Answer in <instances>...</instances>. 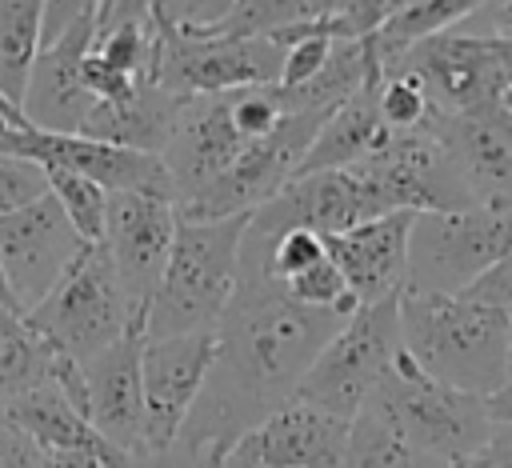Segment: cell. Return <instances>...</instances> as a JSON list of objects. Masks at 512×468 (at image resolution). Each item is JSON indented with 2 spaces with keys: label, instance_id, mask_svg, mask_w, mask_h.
Here are the masks:
<instances>
[{
  "label": "cell",
  "instance_id": "obj_1",
  "mask_svg": "<svg viewBox=\"0 0 512 468\" xmlns=\"http://www.w3.org/2000/svg\"><path fill=\"white\" fill-rule=\"evenodd\" d=\"M348 316L296 304L260 264L240 260L236 292L216 324V356L176 444L224 452L244 428L296 396L316 352Z\"/></svg>",
  "mask_w": 512,
  "mask_h": 468
},
{
  "label": "cell",
  "instance_id": "obj_2",
  "mask_svg": "<svg viewBox=\"0 0 512 468\" xmlns=\"http://www.w3.org/2000/svg\"><path fill=\"white\" fill-rule=\"evenodd\" d=\"M512 316L468 292H400V348L432 380L492 396L508 364Z\"/></svg>",
  "mask_w": 512,
  "mask_h": 468
},
{
  "label": "cell",
  "instance_id": "obj_3",
  "mask_svg": "<svg viewBox=\"0 0 512 468\" xmlns=\"http://www.w3.org/2000/svg\"><path fill=\"white\" fill-rule=\"evenodd\" d=\"M252 212L224 220H176V236L144 312V336L216 328L240 276V244Z\"/></svg>",
  "mask_w": 512,
  "mask_h": 468
},
{
  "label": "cell",
  "instance_id": "obj_4",
  "mask_svg": "<svg viewBox=\"0 0 512 468\" xmlns=\"http://www.w3.org/2000/svg\"><path fill=\"white\" fill-rule=\"evenodd\" d=\"M388 428H396L412 448L436 456V460H460L484 448L492 420L484 408V396L448 388L420 372L408 352L400 348L388 372L376 380L368 404Z\"/></svg>",
  "mask_w": 512,
  "mask_h": 468
},
{
  "label": "cell",
  "instance_id": "obj_5",
  "mask_svg": "<svg viewBox=\"0 0 512 468\" xmlns=\"http://www.w3.org/2000/svg\"><path fill=\"white\" fill-rule=\"evenodd\" d=\"M28 328H36L48 344H56L76 364L92 360L108 344H116L128 328H144L124 304V292L116 284L112 260L104 244H84L80 256L68 264V272L52 284V292L24 312Z\"/></svg>",
  "mask_w": 512,
  "mask_h": 468
},
{
  "label": "cell",
  "instance_id": "obj_6",
  "mask_svg": "<svg viewBox=\"0 0 512 468\" xmlns=\"http://www.w3.org/2000/svg\"><path fill=\"white\" fill-rule=\"evenodd\" d=\"M284 48L268 36H212L156 28L148 80L172 100L228 96L240 88H272L280 80Z\"/></svg>",
  "mask_w": 512,
  "mask_h": 468
},
{
  "label": "cell",
  "instance_id": "obj_7",
  "mask_svg": "<svg viewBox=\"0 0 512 468\" xmlns=\"http://www.w3.org/2000/svg\"><path fill=\"white\" fill-rule=\"evenodd\" d=\"M400 352V292L360 304L308 364L296 400L352 420Z\"/></svg>",
  "mask_w": 512,
  "mask_h": 468
},
{
  "label": "cell",
  "instance_id": "obj_8",
  "mask_svg": "<svg viewBox=\"0 0 512 468\" xmlns=\"http://www.w3.org/2000/svg\"><path fill=\"white\" fill-rule=\"evenodd\" d=\"M512 252V208L416 212L408 232V292H464Z\"/></svg>",
  "mask_w": 512,
  "mask_h": 468
},
{
  "label": "cell",
  "instance_id": "obj_9",
  "mask_svg": "<svg viewBox=\"0 0 512 468\" xmlns=\"http://www.w3.org/2000/svg\"><path fill=\"white\" fill-rule=\"evenodd\" d=\"M324 120L328 116H320V112H284L268 136L244 144V152L232 160L228 172H220L196 196L176 204V216L180 220H224L236 212H256L296 176V168Z\"/></svg>",
  "mask_w": 512,
  "mask_h": 468
},
{
  "label": "cell",
  "instance_id": "obj_10",
  "mask_svg": "<svg viewBox=\"0 0 512 468\" xmlns=\"http://www.w3.org/2000/svg\"><path fill=\"white\" fill-rule=\"evenodd\" d=\"M356 168L376 188L384 212H460L476 204L444 144L428 128H388V136L356 160Z\"/></svg>",
  "mask_w": 512,
  "mask_h": 468
},
{
  "label": "cell",
  "instance_id": "obj_11",
  "mask_svg": "<svg viewBox=\"0 0 512 468\" xmlns=\"http://www.w3.org/2000/svg\"><path fill=\"white\" fill-rule=\"evenodd\" d=\"M0 152L36 160L44 168H64V172L88 176L104 192H152V196H164L176 204L172 176H168L164 160L152 152L116 148V144H104V140H92L80 132H44V128H32L24 116L20 120L0 116Z\"/></svg>",
  "mask_w": 512,
  "mask_h": 468
},
{
  "label": "cell",
  "instance_id": "obj_12",
  "mask_svg": "<svg viewBox=\"0 0 512 468\" xmlns=\"http://www.w3.org/2000/svg\"><path fill=\"white\" fill-rule=\"evenodd\" d=\"M384 68H400L420 80L432 112H464L488 100H508V72L500 44L464 28H448L416 40Z\"/></svg>",
  "mask_w": 512,
  "mask_h": 468
},
{
  "label": "cell",
  "instance_id": "obj_13",
  "mask_svg": "<svg viewBox=\"0 0 512 468\" xmlns=\"http://www.w3.org/2000/svg\"><path fill=\"white\" fill-rule=\"evenodd\" d=\"M216 356V328L156 336L140 344V388H144V452L160 456L176 448L192 404L208 380Z\"/></svg>",
  "mask_w": 512,
  "mask_h": 468
},
{
  "label": "cell",
  "instance_id": "obj_14",
  "mask_svg": "<svg viewBox=\"0 0 512 468\" xmlns=\"http://www.w3.org/2000/svg\"><path fill=\"white\" fill-rule=\"evenodd\" d=\"M80 248L84 240L76 236L52 192L0 216V272L20 316L52 292V284L68 272Z\"/></svg>",
  "mask_w": 512,
  "mask_h": 468
},
{
  "label": "cell",
  "instance_id": "obj_15",
  "mask_svg": "<svg viewBox=\"0 0 512 468\" xmlns=\"http://www.w3.org/2000/svg\"><path fill=\"white\" fill-rule=\"evenodd\" d=\"M176 204L152 192H108L104 212V252L112 260L124 304L136 320H144L156 280L164 272L172 236H176Z\"/></svg>",
  "mask_w": 512,
  "mask_h": 468
},
{
  "label": "cell",
  "instance_id": "obj_16",
  "mask_svg": "<svg viewBox=\"0 0 512 468\" xmlns=\"http://www.w3.org/2000/svg\"><path fill=\"white\" fill-rule=\"evenodd\" d=\"M352 420L304 400H284L264 420L244 428L224 452V468H340Z\"/></svg>",
  "mask_w": 512,
  "mask_h": 468
},
{
  "label": "cell",
  "instance_id": "obj_17",
  "mask_svg": "<svg viewBox=\"0 0 512 468\" xmlns=\"http://www.w3.org/2000/svg\"><path fill=\"white\" fill-rule=\"evenodd\" d=\"M456 164L472 200L512 208V104L488 100L464 112H432L424 124Z\"/></svg>",
  "mask_w": 512,
  "mask_h": 468
},
{
  "label": "cell",
  "instance_id": "obj_18",
  "mask_svg": "<svg viewBox=\"0 0 512 468\" xmlns=\"http://www.w3.org/2000/svg\"><path fill=\"white\" fill-rule=\"evenodd\" d=\"M144 328H128L116 344L80 364L88 420L120 456H144V388H140Z\"/></svg>",
  "mask_w": 512,
  "mask_h": 468
},
{
  "label": "cell",
  "instance_id": "obj_19",
  "mask_svg": "<svg viewBox=\"0 0 512 468\" xmlns=\"http://www.w3.org/2000/svg\"><path fill=\"white\" fill-rule=\"evenodd\" d=\"M240 152H244V136L232 124L228 96L184 100L180 112H176L172 136H168V144L160 152V160H164V168L172 176L176 204H184L204 184H212L220 172H228Z\"/></svg>",
  "mask_w": 512,
  "mask_h": 468
},
{
  "label": "cell",
  "instance_id": "obj_20",
  "mask_svg": "<svg viewBox=\"0 0 512 468\" xmlns=\"http://www.w3.org/2000/svg\"><path fill=\"white\" fill-rule=\"evenodd\" d=\"M416 212H388L360 220L344 232H328L324 248L340 268L356 308L404 292L408 284V232Z\"/></svg>",
  "mask_w": 512,
  "mask_h": 468
},
{
  "label": "cell",
  "instance_id": "obj_21",
  "mask_svg": "<svg viewBox=\"0 0 512 468\" xmlns=\"http://www.w3.org/2000/svg\"><path fill=\"white\" fill-rule=\"evenodd\" d=\"M92 36H96V20H80L64 36H56L48 48L36 52L28 84H24V100H20V116L32 128L80 132L84 116L96 104L80 80V64L92 48Z\"/></svg>",
  "mask_w": 512,
  "mask_h": 468
},
{
  "label": "cell",
  "instance_id": "obj_22",
  "mask_svg": "<svg viewBox=\"0 0 512 468\" xmlns=\"http://www.w3.org/2000/svg\"><path fill=\"white\" fill-rule=\"evenodd\" d=\"M380 76H384V68L372 72L348 100H340V104L328 112V120L316 128V136H312V144H308V152H304L296 176L328 172V168H348V164L364 160V156L388 136V124H384L380 104H376V96H380Z\"/></svg>",
  "mask_w": 512,
  "mask_h": 468
},
{
  "label": "cell",
  "instance_id": "obj_23",
  "mask_svg": "<svg viewBox=\"0 0 512 468\" xmlns=\"http://www.w3.org/2000/svg\"><path fill=\"white\" fill-rule=\"evenodd\" d=\"M180 104L184 100H172L152 80H140V88L128 100L92 104V112L80 124V136H92V140H104V144H116V148L160 156L164 144H168V136H172V124H176Z\"/></svg>",
  "mask_w": 512,
  "mask_h": 468
},
{
  "label": "cell",
  "instance_id": "obj_24",
  "mask_svg": "<svg viewBox=\"0 0 512 468\" xmlns=\"http://www.w3.org/2000/svg\"><path fill=\"white\" fill-rule=\"evenodd\" d=\"M4 420L12 428H20L24 436H32L44 452L48 448H96V452H104L112 460H128V456H120L116 448H108L100 440V432L92 428V420L56 384H40V388L16 396L4 408Z\"/></svg>",
  "mask_w": 512,
  "mask_h": 468
},
{
  "label": "cell",
  "instance_id": "obj_25",
  "mask_svg": "<svg viewBox=\"0 0 512 468\" xmlns=\"http://www.w3.org/2000/svg\"><path fill=\"white\" fill-rule=\"evenodd\" d=\"M44 0H0V100L20 108L32 60L40 52Z\"/></svg>",
  "mask_w": 512,
  "mask_h": 468
},
{
  "label": "cell",
  "instance_id": "obj_26",
  "mask_svg": "<svg viewBox=\"0 0 512 468\" xmlns=\"http://www.w3.org/2000/svg\"><path fill=\"white\" fill-rule=\"evenodd\" d=\"M480 4H484V0H416V4H408V8H396V12H388V16L380 20L376 32H368V36H372V48H376L380 64H388V60H396L404 48H412L416 40L456 28V24L468 20Z\"/></svg>",
  "mask_w": 512,
  "mask_h": 468
},
{
  "label": "cell",
  "instance_id": "obj_27",
  "mask_svg": "<svg viewBox=\"0 0 512 468\" xmlns=\"http://www.w3.org/2000/svg\"><path fill=\"white\" fill-rule=\"evenodd\" d=\"M340 468H444V460L412 448L396 428H388L372 408H360L348 428V448Z\"/></svg>",
  "mask_w": 512,
  "mask_h": 468
},
{
  "label": "cell",
  "instance_id": "obj_28",
  "mask_svg": "<svg viewBox=\"0 0 512 468\" xmlns=\"http://www.w3.org/2000/svg\"><path fill=\"white\" fill-rule=\"evenodd\" d=\"M332 12V0H236L228 20L212 36H276L296 24L320 20Z\"/></svg>",
  "mask_w": 512,
  "mask_h": 468
},
{
  "label": "cell",
  "instance_id": "obj_29",
  "mask_svg": "<svg viewBox=\"0 0 512 468\" xmlns=\"http://www.w3.org/2000/svg\"><path fill=\"white\" fill-rule=\"evenodd\" d=\"M44 168V164H40ZM48 172V192L56 196V204L64 208L68 224L76 228V236L84 244H96L104 236V212H108V192L100 184H92L88 176L64 172V168H44Z\"/></svg>",
  "mask_w": 512,
  "mask_h": 468
},
{
  "label": "cell",
  "instance_id": "obj_30",
  "mask_svg": "<svg viewBox=\"0 0 512 468\" xmlns=\"http://www.w3.org/2000/svg\"><path fill=\"white\" fill-rule=\"evenodd\" d=\"M376 104H380L384 124L396 128V132L424 128V124L432 120V100H428V92L420 88L416 76H408V72H400V68H384Z\"/></svg>",
  "mask_w": 512,
  "mask_h": 468
},
{
  "label": "cell",
  "instance_id": "obj_31",
  "mask_svg": "<svg viewBox=\"0 0 512 468\" xmlns=\"http://www.w3.org/2000/svg\"><path fill=\"white\" fill-rule=\"evenodd\" d=\"M284 292L296 304H308V308H328V312H340V316H352L356 312V300H352L340 268L332 264V256H324L320 264H312L300 276L284 280Z\"/></svg>",
  "mask_w": 512,
  "mask_h": 468
},
{
  "label": "cell",
  "instance_id": "obj_32",
  "mask_svg": "<svg viewBox=\"0 0 512 468\" xmlns=\"http://www.w3.org/2000/svg\"><path fill=\"white\" fill-rule=\"evenodd\" d=\"M236 0H152L148 20L156 28H176V32H216Z\"/></svg>",
  "mask_w": 512,
  "mask_h": 468
},
{
  "label": "cell",
  "instance_id": "obj_33",
  "mask_svg": "<svg viewBox=\"0 0 512 468\" xmlns=\"http://www.w3.org/2000/svg\"><path fill=\"white\" fill-rule=\"evenodd\" d=\"M48 196V172L36 160L0 152V216Z\"/></svg>",
  "mask_w": 512,
  "mask_h": 468
},
{
  "label": "cell",
  "instance_id": "obj_34",
  "mask_svg": "<svg viewBox=\"0 0 512 468\" xmlns=\"http://www.w3.org/2000/svg\"><path fill=\"white\" fill-rule=\"evenodd\" d=\"M276 88V84H272ZM272 88H240V92H228V108H232V124L236 132L248 140H260L268 136L276 124H280V104H276V92Z\"/></svg>",
  "mask_w": 512,
  "mask_h": 468
},
{
  "label": "cell",
  "instance_id": "obj_35",
  "mask_svg": "<svg viewBox=\"0 0 512 468\" xmlns=\"http://www.w3.org/2000/svg\"><path fill=\"white\" fill-rule=\"evenodd\" d=\"M104 0H44L40 8V48H48L56 36H64L80 20H96Z\"/></svg>",
  "mask_w": 512,
  "mask_h": 468
},
{
  "label": "cell",
  "instance_id": "obj_36",
  "mask_svg": "<svg viewBox=\"0 0 512 468\" xmlns=\"http://www.w3.org/2000/svg\"><path fill=\"white\" fill-rule=\"evenodd\" d=\"M464 292L512 316V252H504V256H500V260H496V264H492L484 276H476V280H472Z\"/></svg>",
  "mask_w": 512,
  "mask_h": 468
},
{
  "label": "cell",
  "instance_id": "obj_37",
  "mask_svg": "<svg viewBox=\"0 0 512 468\" xmlns=\"http://www.w3.org/2000/svg\"><path fill=\"white\" fill-rule=\"evenodd\" d=\"M0 468H48V456L32 436L4 424L0 428Z\"/></svg>",
  "mask_w": 512,
  "mask_h": 468
},
{
  "label": "cell",
  "instance_id": "obj_38",
  "mask_svg": "<svg viewBox=\"0 0 512 468\" xmlns=\"http://www.w3.org/2000/svg\"><path fill=\"white\" fill-rule=\"evenodd\" d=\"M332 16H340L352 36H368L388 16V0H332Z\"/></svg>",
  "mask_w": 512,
  "mask_h": 468
},
{
  "label": "cell",
  "instance_id": "obj_39",
  "mask_svg": "<svg viewBox=\"0 0 512 468\" xmlns=\"http://www.w3.org/2000/svg\"><path fill=\"white\" fill-rule=\"evenodd\" d=\"M44 456H48V468H128L136 460V456L112 460V456H104L96 448H48Z\"/></svg>",
  "mask_w": 512,
  "mask_h": 468
},
{
  "label": "cell",
  "instance_id": "obj_40",
  "mask_svg": "<svg viewBox=\"0 0 512 468\" xmlns=\"http://www.w3.org/2000/svg\"><path fill=\"white\" fill-rule=\"evenodd\" d=\"M480 456L488 460V468H512V424H492Z\"/></svg>",
  "mask_w": 512,
  "mask_h": 468
},
{
  "label": "cell",
  "instance_id": "obj_41",
  "mask_svg": "<svg viewBox=\"0 0 512 468\" xmlns=\"http://www.w3.org/2000/svg\"><path fill=\"white\" fill-rule=\"evenodd\" d=\"M148 8H152V0H112V8L96 16V28L116 24V20H148Z\"/></svg>",
  "mask_w": 512,
  "mask_h": 468
},
{
  "label": "cell",
  "instance_id": "obj_42",
  "mask_svg": "<svg viewBox=\"0 0 512 468\" xmlns=\"http://www.w3.org/2000/svg\"><path fill=\"white\" fill-rule=\"evenodd\" d=\"M484 408H488L492 424H512V372H508V380L492 396H484Z\"/></svg>",
  "mask_w": 512,
  "mask_h": 468
},
{
  "label": "cell",
  "instance_id": "obj_43",
  "mask_svg": "<svg viewBox=\"0 0 512 468\" xmlns=\"http://www.w3.org/2000/svg\"><path fill=\"white\" fill-rule=\"evenodd\" d=\"M20 324H24V316H20V312H12L8 304H0V340H4V336H12Z\"/></svg>",
  "mask_w": 512,
  "mask_h": 468
},
{
  "label": "cell",
  "instance_id": "obj_44",
  "mask_svg": "<svg viewBox=\"0 0 512 468\" xmlns=\"http://www.w3.org/2000/svg\"><path fill=\"white\" fill-rule=\"evenodd\" d=\"M444 468H488V460H484L480 452H472V456H460V460H448Z\"/></svg>",
  "mask_w": 512,
  "mask_h": 468
},
{
  "label": "cell",
  "instance_id": "obj_45",
  "mask_svg": "<svg viewBox=\"0 0 512 468\" xmlns=\"http://www.w3.org/2000/svg\"><path fill=\"white\" fill-rule=\"evenodd\" d=\"M0 304H8V308L16 312V304H12V296H8V284H4V272H0Z\"/></svg>",
  "mask_w": 512,
  "mask_h": 468
},
{
  "label": "cell",
  "instance_id": "obj_46",
  "mask_svg": "<svg viewBox=\"0 0 512 468\" xmlns=\"http://www.w3.org/2000/svg\"><path fill=\"white\" fill-rule=\"evenodd\" d=\"M4 424H8V420H4V408H0V428H4Z\"/></svg>",
  "mask_w": 512,
  "mask_h": 468
},
{
  "label": "cell",
  "instance_id": "obj_47",
  "mask_svg": "<svg viewBox=\"0 0 512 468\" xmlns=\"http://www.w3.org/2000/svg\"><path fill=\"white\" fill-rule=\"evenodd\" d=\"M508 364H512V340H508Z\"/></svg>",
  "mask_w": 512,
  "mask_h": 468
}]
</instances>
